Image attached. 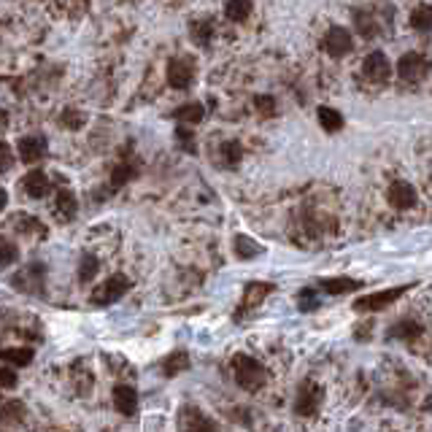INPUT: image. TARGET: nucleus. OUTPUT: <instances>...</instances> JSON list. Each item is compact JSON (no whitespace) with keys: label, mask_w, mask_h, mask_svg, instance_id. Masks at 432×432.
I'll return each instance as SVG.
<instances>
[{"label":"nucleus","mask_w":432,"mask_h":432,"mask_svg":"<svg viewBox=\"0 0 432 432\" xmlns=\"http://www.w3.org/2000/svg\"><path fill=\"white\" fill-rule=\"evenodd\" d=\"M232 376L238 381V387L246 392H256L265 387L268 381V370L262 367V362H256L249 354H235L232 357Z\"/></svg>","instance_id":"obj_1"},{"label":"nucleus","mask_w":432,"mask_h":432,"mask_svg":"<svg viewBox=\"0 0 432 432\" xmlns=\"http://www.w3.org/2000/svg\"><path fill=\"white\" fill-rule=\"evenodd\" d=\"M414 286H416V281L403 284V286H392V289H381V292H370V295L360 297V300L354 303V310H360V313H373V310L389 308L392 303H397V300H400L408 289H414Z\"/></svg>","instance_id":"obj_2"},{"label":"nucleus","mask_w":432,"mask_h":432,"mask_svg":"<svg viewBox=\"0 0 432 432\" xmlns=\"http://www.w3.org/2000/svg\"><path fill=\"white\" fill-rule=\"evenodd\" d=\"M198 79V65H195V57L189 54H181V57H173L168 63V84L173 90H189Z\"/></svg>","instance_id":"obj_3"},{"label":"nucleus","mask_w":432,"mask_h":432,"mask_svg":"<svg viewBox=\"0 0 432 432\" xmlns=\"http://www.w3.org/2000/svg\"><path fill=\"white\" fill-rule=\"evenodd\" d=\"M324 400V389L313 381H303L295 397V414L297 416H313L319 411V405Z\"/></svg>","instance_id":"obj_4"},{"label":"nucleus","mask_w":432,"mask_h":432,"mask_svg":"<svg viewBox=\"0 0 432 432\" xmlns=\"http://www.w3.org/2000/svg\"><path fill=\"white\" fill-rule=\"evenodd\" d=\"M178 432H219V424L205 416L200 408L184 405L178 414Z\"/></svg>","instance_id":"obj_5"},{"label":"nucleus","mask_w":432,"mask_h":432,"mask_svg":"<svg viewBox=\"0 0 432 432\" xmlns=\"http://www.w3.org/2000/svg\"><path fill=\"white\" fill-rule=\"evenodd\" d=\"M322 49H324L327 54H330V57L340 60V57L351 54V49H354V38H351V33L346 30V27L333 25L330 30H327V36H324Z\"/></svg>","instance_id":"obj_6"},{"label":"nucleus","mask_w":432,"mask_h":432,"mask_svg":"<svg viewBox=\"0 0 432 432\" xmlns=\"http://www.w3.org/2000/svg\"><path fill=\"white\" fill-rule=\"evenodd\" d=\"M133 286V281L127 279V276H111L108 281H103L100 289H94L92 292V303L94 306H111V303H117L119 297H124V292Z\"/></svg>","instance_id":"obj_7"},{"label":"nucleus","mask_w":432,"mask_h":432,"mask_svg":"<svg viewBox=\"0 0 432 432\" xmlns=\"http://www.w3.org/2000/svg\"><path fill=\"white\" fill-rule=\"evenodd\" d=\"M430 73V63L418 52H405L397 60V76L403 81H421Z\"/></svg>","instance_id":"obj_8"},{"label":"nucleus","mask_w":432,"mask_h":432,"mask_svg":"<svg viewBox=\"0 0 432 432\" xmlns=\"http://www.w3.org/2000/svg\"><path fill=\"white\" fill-rule=\"evenodd\" d=\"M387 200H389L392 208L408 211L418 202V192L411 181H392V187L387 189Z\"/></svg>","instance_id":"obj_9"},{"label":"nucleus","mask_w":432,"mask_h":432,"mask_svg":"<svg viewBox=\"0 0 432 432\" xmlns=\"http://www.w3.org/2000/svg\"><path fill=\"white\" fill-rule=\"evenodd\" d=\"M362 76L370 81H376V84H381V81H387L392 76V63L387 60V54L384 52H370L367 57H364L362 63Z\"/></svg>","instance_id":"obj_10"},{"label":"nucleus","mask_w":432,"mask_h":432,"mask_svg":"<svg viewBox=\"0 0 432 432\" xmlns=\"http://www.w3.org/2000/svg\"><path fill=\"white\" fill-rule=\"evenodd\" d=\"M46 148H49V144H46L43 135H25V138L19 141L16 151H19V160L27 162V165H33V162H38L46 157Z\"/></svg>","instance_id":"obj_11"},{"label":"nucleus","mask_w":432,"mask_h":432,"mask_svg":"<svg viewBox=\"0 0 432 432\" xmlns=\"http://www.w3.org/2000/svg\"><path fill=\"white\" fill-rule=\"evenodd\" d=\"M276 286L273 284H262V281H252L249 286H246V292H243V300H241V308H238V313H235V319H241L243 313L246 310H252V308H256L265 297L273 292Z\"/></svg>","instance_id":"obj_12"},{"label":"nucleus","mask_w":432,"mask_h":432,"mask_svg":"<svg viewBox=\"0 0 432 432\" xmlns=\"http://www.w3.org/2000/svg\"><path fill=\"white\" fill-rule=\"evenodd\" d=\"M424 333V327L414 319H400L397 324H392L389 330H387V338H394V340H405V343H414L418 335Z\"/></svg>","instance_id":"obj_13"},{"label":"nucleus","mask_w":432,"mask_h":432,"mask_svg":"<svg viewBox=\"0 0 432 432\" xmlns=\"http://www.w3.org/2000/svg\"><path fill=\"white\" fill-rule=\"evenodd\" d=\"M114 405H117L119 414L133 416L135 411H138V392H135L133 387H127V384H119V387L114 389Z\"/></svg>","instance_id":"obj_14"},{"label":"nucleus","mask_w":432,"mask_h":432,"mask_svg":"<svg viewBox=\"0 0 432 432\" xmlns=\"http://www.w3.org/2000/svg\"><path fill=\"white\" fill-rule=\"evenodd\" d=\"M22 187H25V192L30 195V198L40 200V198H46V195H49L52 181H49V176L40 173V171H30V173L25 176V181H22Z\"/></svg>","instance_id":"obj_15"},{"label":"nucleus","mask_w":432,"mask_h":432,"mask_svg":"<svg viewBox=\"0 0 432 432\" xmlns=\"http://www.w3.org/2000/svg\"><path fill=\"white\" fill-rule=\"evenodd\" d=\"M54 211L57 216L63 219V222H70L76 211H79V200H76V195L70 192V189H60L57 192V200H54Z\"/></svg>","instance_id":"obj_16"},{"label":"nucleus","mask_w":432,"mask_h":432,"mask_svg":"<svg viewBox=\"0 0 432 432\" xmlns=\"http://www.w3.org/2000/svg\"><path fill=\"white\" fill-rule=\"evenodd\" d=\"M14 230L16 232H25V235H36V238H46V225L43 222H38V216L33 214H16V219L11 222Z\"/></svg>","instance_id":"obj_17"},{"label":"nucleus","mask_w":432,"mask_h":432,"mask_svg":"<svg viewBox=\"0 0 432 432\" xmlns=\"http://www.w3.org/2000/svg\"><path fill=\"white\" fill-rule=\"evenodd\" d=\"M319 286H322L327 295H349V292H357V289H362V281L340 276V279H322V281H319Z\"/></svg>","instance_id":"obj_18"},{"label":"nucleus","mask_w":432,"mask_h":432,"mask_svg":"<svg viewBox=\"0 0 432 432\" xmlns=\"http://www.w3.org/2000/svg\"><path fill=\"white\" fill-rule=\"evenodd\" d=\"M33 349H25V346H16V349H0V360L6 364H11V367H27V364L33 362Z\"/></svg>","instance_id":"obj_19"},{"label":"nucleus","mask_w":432,"mask_h":432,"mask_svg":"<svg viewBox=\"0 0 432 432\" xmlns=\"http://www.w3.org/2000/svg\"><path fill=\"white\" fill-rule=\"evenodd\" d=\"M316 117H319L322 130H327V133H340V130H343V114H340V111H335V108L319 106Z\"/></svg>","instance_id":"obj_20"},{"label":"nucleus","mask_w":432,"mask_h":432,"mask_svg":"<svg viewBox=\"0 0 432 432\" xmlns=\"http://www.w3.org/2000/svg\"><path fill=\"white\" fill-rule=\"evenodd\" d=\"M187 367H189L187 351H173L171 357H165V360H162V376L173 378V376H178V373H184Z\"/></svg>","instance_id":"obj_21"},{"label":"nucleus","mask_w":432,"mask_h":432,"mask_svg":"<svg viewBox=\"0 0 432 432\" xmlns=\"http://www.w3.org/2000/svg\"><path fill=\"white\" fill-rule=\"evenodd\" d=\"M411 27L418 33H430L432 30V6L430 3H418L411 11Z\"/></svg>","instance_id":"obj_22"},{"label":"nucleus","mask_w":432,"mask_h":432,"mask_svg":"<svg viewBox=\"0 0 432 432\" xmlns=\"http://www.w3.org/2000/svg\"><path fill=\"white\" fill-rule=\"evenodd\" d=\"M173 117L181 122V127H184V124H198V122H202V117H205V108H202V103H187V106L176 108Z\"/></svg>","instance_id":"obj_23"},{"label":"nucleus","mask_w":432,"mask_h":432,"mask_svg":"<svg viewBox=\"0 0 432 432\" xmlns=\"http://www.w3.org/2000/svg\"><path fill=\"white\" fill-rule=\"evenodd\" d=\"M265 252L254 238H249V235H235V254L241 256V259H254Z\"/></svg>","instance_id":"obj_24"},{"label":"nucleus","mask_w":432,"mask_h":432,"mask_svg":"<svg viewBox=\"0 0 432 432\" xmlns=\"http://www.w3.org/2000/svg\"><path fill=\"white\" fill-rule=\"evenodd\" d=\"M135 176H138V168H135V165H130V162H122V165H117V168H114V176H111V187H114V189L124 187L127 181H133Z\"/></svg>","instance_id":"obj_25"},{"label":"nucleus","mask_w":432,"mask_h":432,"mask_svg":"<svg viewBox=\"0 0 432 432\" xmlns=\"http://www.w3.org/2000/svg\"><path fill=\"white\" fill-rule=\"evenodd\" d=\"M354 22H357V30H360V36H362V38H373V36L378 33L376 19H373L367 11H360V9H357V11H354Z\"/></svg>","instance_id":"obj_26"},{"label":"nucleus","mask_w":432,"mask_h":432,"mask_svg":"<svg viewBox=\"0 0 432 432\" xmlns=\"http://www.w3.org/2000/svg\"><path fill=\"white\" fill-rule=\"evenodd\" d=\"M225 14L232 22H246L249 14H252V3L249 0H230L227 6H225Z\"/></svg>","instance_id":"obj_27"},{"label":"nucleus","mask_w":432,"mask_h":432,"mask_svg":"<svg viewBox=\"0 0 432 432\" xmlns=\"http://www.w3.org/2000/svg\"><path fill=\"white\" fill-rule=\"evenodd\" d=\"M192 36H195V40L205 49V46L211 43V38H214V22H211V19H198V22L192 25Z\"/></svg>","instance_id":"obj_28"},{"label":"nucleus","mask_w":432,"mask_h":432,"mask_svg":"<svg viewBox=\"0 0 432 432\" xmlns=\"http://www.w3.org/2000/svg\"><path fill=\"white\" fill-rule=\"evenodd\" d=\"M97 270H100V259L92 254H84L79 262V281L81 284L92 281L94 276H97Z\"/></svg>","instance_id":"obj_29"},{"label":"nucleus","mask_w":432,"mask_h":432,"mask_svg":"<svg viewBox=\"0 0 432 432\" xmlns=\"http://www.w3.org/2000/svg\"><path fill=\"white\" fill-rule=\"evenodd\" d=\"M25 418V403H6L3 411H0V424H16Z\"/></svg>","instance_id":"obj_30"},{"label":"nucleus","mask_w":432,"mask_h":432,"mask_svg":"<svg viewBox=\"0 0 432 432\" xmlns=\"http://www.w3.org/2000/svg\"><path fill=\"white\" fill-rule=\"evenodd\" d=\"M222 157H225V165L232 168V165H238L243 157V146L238 141H227V144H222Z\"/></svg>","instance_id":"obj_31"},{"label":"nucleus","mask_w":432,"mask_h":432,"mask_svg":"<svg viewBox=\"0 0 432 432\" xmlns=\"http://www.w3.org/2000/svg\"><path fill=\"white\" fill-rule=\"evenodd\" d=\"M19 259V249L16 243L9 241V238H0V265H11Z\"/></svg>","instance_id":"obj_32"},{"label":"nucleus","mask_w":432,"mask_h":432,"mask_svg":"<svg viewBox=\"0 0 432 432\" xmlns=\"http://www.w3.org/2000/svg\"><path fill=\"white\" fill-rule=\"evenodd\" d=\"M84 122H87V114H81L76 108H68L65 114H63V124H65L68 130H81Z\"/></svg>","instance_id":"obj_33"},{"label":"nucleus","mask_w":432,"mask_h":432,"mask_svg":"<svg viewBox=\"0 0 432 432\" xmlns=\"http://www.w3.org/2000/svg\"><path fill=\"white\" fill-rule=\"evenodd\" d=\"M254 106H256V111H259L262 117H273V114H276V100H273L270 94H256Z\"/></svg>","instance_id":"obj_34"},{"label":"nucleus","mask_w":432,"mask_h":432,"mask_svg":"<svg viewBox=\"0 0 432 432\" xmlns=\"http://www.w3.org/2000/svg\"><path fill=\"white\" fill-rule=\"evenodd\" d=\"M319 308V300L313 297V289H303L300 292V310H316Z\"/></svg>","instance_id":"obj_35"},{"label":"nucleus","mask_w":432,"mask_h":432,"mask_svg":"<svg viewBox=\"0 0 432 432\" xmlns=\"http://www.w3.org/2000/svg\"><path fill=\"white\" fill-rule=\"evenodd\" d=\"M11 165H14L11 146H9V144H0V173H3V171H9Z\"/></svg>","instance_id":"obj_36"},{"label":"nucleus","mask_w":432,"mask_h":432,"mask_svg":"<svg viewBox=\"0 0 432 432\" xmlns=\"http://www.w3.org/2000/svg\"><path fill=\"white\" fill-rule=\"evenodd\" d=\"M0 387L3 389H14L16 387V373L11 367H0Z\"/></svg>","instance_id":"obj_37"},{"label":"nucleus","mask_w":432,"mask_h":432,"mask_svg":"<svg viewBox=\"0 0 432 432\" xmlns=\"http://www.w3.org/2000/svg\"><path fill=\"white\" fill-rule=\"evenodd\" d=\"M6 127H9V114H6L3 108H0V133H3Z\"/></svg>","instance_id":"obj_38"},{"label":"nucleus","mask_w":432,"mask_h":432,"mask_svg":"<svg viewBox=\"0 0 432 432\" xmlns=\"http://www.w3.org/2000/svg\"><path fill=\"white\" fill-rule=\"evenodd\" d=\"M6 205H9V192H6V189L0 187V211H3Z\"/></svg>","instance_id":"obj_39"}]
</instances>
